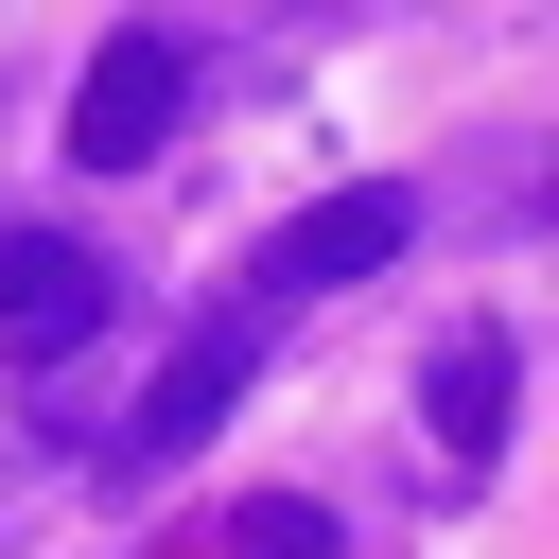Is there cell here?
<instances>
[{"instance_id": "5b68a950", "label": "cell", "mask_w": 559, "mask_h": 559, "mask_svg": "<svg viewBox=\"0 0 559 559\" xmlns=\"http://www.w3.org/2000/svg\"><path fill=\"white\" fill-rule=\"evenodd\" d=\"M507 384H524V349H507L489 314H472V332H437L419 419H437V454H454V472H489V454H507Z\"/></svg>"}, {"instance_id": "277c9868", "label": "cell", "mask_w": 559, "mask_h": 559, "mask_svg": "<svg viewBox=\"0 0 559 559\" xmlns=\"http://www.w3.org/2000/svg\"><path fill=\"white\" fill-rule=\"evenodd\" d=\"M87 332H105V262L52 245V227H0V349L17 367H70Z\"/></svg>"}, {"instance_id": "3957f363", "label": "cell", "mask_w": 559, "mask_h": 559, "mask_svg": "<svg viewBox=\"0 0 559 559\" xmlns=\"http://www.w3.org/2000/svg\"><path fill=\"white\" fill-rule=\"evenodd\" d=\"M175 105H192V52H175V35H105L87 87H70V157H87V175H140V157L175 140Z\"/></svg>"}, {"instance_id": "8992f818", "label": "cell", "mask_w": 559, "mask_h": 559, "mask_svg": "<svg viewBox=\"0 0 559 559\" xmlns=\"http://www.w3.org/2000/svg\"><path fill=\"white\" fill-rule=\"evenodd\" d=\"M210 559H349V542H332V507L262 489V507H227V524H210Z\"/></svg>"}, {"instance_id": "6da1fadb", "label": "cell", "mask_w": 559, "mask_h": 559, "mask_svg": "<svg viewBox=\"0 0 559 559\" xmlns=\"http://www.w3.org/2000/svg\"><path fill=\"white\" fill-rule=\"evenodd\" d=\"M402 245H419V192H402V175H349V192L280 210V245H262V297H332V280H384Z\"/></svg>"}, {"instance_id": "7a4b0ae2", "label": "cell", "mask_w": 559, "mask_h": 559, "mask_svg": "<svg viewBox=\"0 0 559 559\" xmlns=\"http://www.w3.org/2000/svg\"><path fill=\"white\" fill-rule=\"evenodd\" d=\"M262 314H280V297L245 280V297H227L210 332H175V367H157V384H140V419H122V472H157V454H192V437H210V419L245 402V367H262Z\"/></svg>"}]
</instances>
